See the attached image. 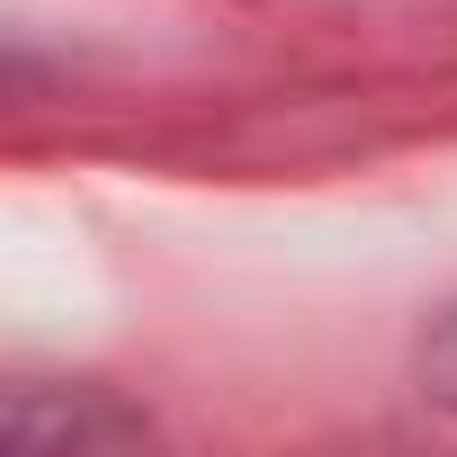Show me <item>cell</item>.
Returning a JSON list of instances; mask_svg holds the SVG:
<instances>
[{"label":"cell","instance_id":"2","mask_svg":"<svg viewBox=\"0 0 457 457\" xmlns=\"http://www.w3.org/2000/svg\"><path fill=\"white\" fill-rule=\"evenodd\" d=\"M421 386H430V403H448V412H457V314L430 332V350H421Z\"/></svg>","mask_w":457,"mask_h":457},{"label":"cell","instance_id":"1","mask_svg":"<svg viewBox=\"0 0 457 457\" xmlns=\"http://www.w3.org/2000/svg\"><path fill=\"white\" fill-rule=\"evenodd\" d=\"M10 439L19 448H126V439H144V421L117 412L108 395H72V412H46V395L19 386L10 395Z\"/></svg>","mask_w":457,"mask_h":457}]
</instances>
